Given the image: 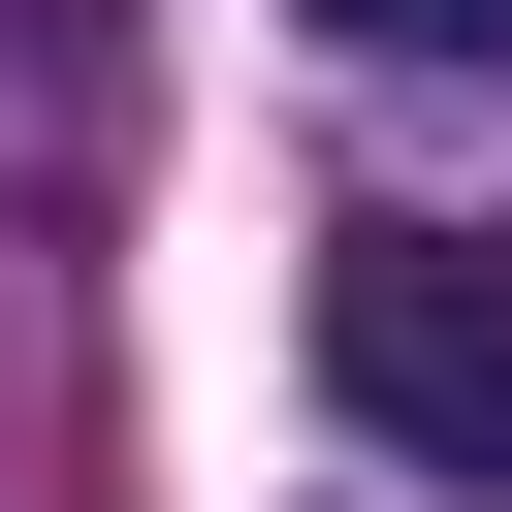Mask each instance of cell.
Wrapping results in <instances>:
<instances>
[{"mask_svg":"<svg viewBox=\"0 0 512 512\" xmlns=\"http://www.w3.org/2000/svg\"><path fill=\"white\" fill-rule=\"evenodd\" d=\"M320 416L384 480H512V224H352L320 256Z\"/></svg>","mask_w":512,"mask_h":512,"instance_id":"6da1fadb","label":"cell"},{"mask_svg":"<svg viewBox=\"0 0 512 512\" xmlns=\"http://www.w3.org/2000/svg\"><path fill=\"white\" fill-rule=\"evenodd\" d=\"M128 128H160L128 0H0V192H128Z\"/></svg>","mask_w":512,"mask_h":512,"instance_id":"7a4b0ae2","label":"cell"},{"mask_svg":"<svg viewBox=\"0 0 512 512\" xmlns=\"http://www.w3.org/2000/svg\"><path fill=\"white\" fill-rule=\"evenodd\" d=\"M320 32H384V64H512V0H320Z\"/></svg>","mask_w":512,"mask_h":512,"instance_id":"3957f363","label":"cell"}]
</instances>
